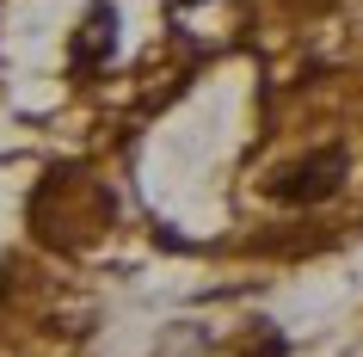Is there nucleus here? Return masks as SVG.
Masks as SVG:
<instances>
[{"mask_svg":"<svg viewBox=\"0 0 363 357\" xmlns=\"http://www.w3.org/2000/svg\"><path fill=\"white\" fill-rule=\"evenodd\" d=\"M117 50V13L99 0V6H86V19H80V31H74V68H99V62Z\"/></svg>","mask_w":363,"mask_h":357,"instance_id":"obj_2","label":"nucleus"},{"mask_svg":"<svg viewBox=\"0 0 363 357\" xmlns=\"http://www.w3.org/2000/svg\"><path fill=\"white\" fill-rule=\"evenodd\" d=\"M345 179V154L326 148L314 154V160H296V167H284L277 179H271V197L277 204H320V197H333Z\"/></svg>","mask_w":363,"mask_h":357,"instance_id":"obj_1","label":"nucleus"}]
</instances>
